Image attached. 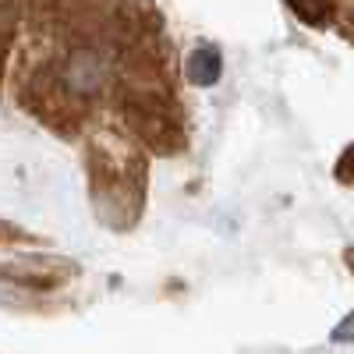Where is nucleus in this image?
<instances>
[{"label":"nucleus","instance_id":"f03ea898","mask_svg":"<svg viewBox=\"0 0 354 354\" xmlns=\"http://www.w3.org/2000/svg\"><path fill=\"white\" fill-rule=\"evenodd\" d=\"M287 8L312 25H330V18L337 15V4H287Z\"/></svg>","mask_w":354,"mask_h":354},{"label":"nucleus","instance_id":"20e7f679","mask_svg":"<svg viewBox=\"0 0 354 354\" xmlns=\"http://www.w3.org/2000/svg\"><path fill=\"white\" fill-rule=\"evenodd\" d=\"M333 340H354V312L340 322V326L333 330Z\"/></svg>","mask_w":354,"mask_h":354},{"label":"nucleus","instance_id":"f257e3e1","mask_svg":"<svg viewBox=\"0 0 354 354\" xmlns=\"http://www.w3.org/2000/svg\"><path fill=\"white\" fill-rule=\"evenodd\" d=\"M220 71H223V57L213 50V46H198L192 57H188V78L202 88H209L220 82Z\"/></svg>","mask_w":354,"mask_h":354},{"label":"nucleus","instance_id":"7ed1b4c3","mask_svg":"<svg viewBox=\"0 0 354 354\" xmlns=\"http://www.w3.org/2000/svg\"><path fill=\"white\" fill-rule=\"evenodd\" d=\"M337 181H344V185H354V145L337 160Z\"/></svg>","mask_w":354,"mask_h":354},{"label":"nucleus","instance_id":"39448f33","mask_svg":"<svg viewBox=\"0 0 354 354\" xmlns=\"http://www.w3.org/2000/svg\"><path fill=\"white\" fill-rule=\"evenodd\" d=\"M347 266H351V273H354V248H347Z\"/></svg>","mask_w":354,"mask_h":354}]
</instances>
